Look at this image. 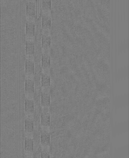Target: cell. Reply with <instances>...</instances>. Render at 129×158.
<instances>
[{
    "mask_svg": "<svg viewBox=\"0 0 129 158\" xmlns=\"http://www.w3.org/2000/svg\"><path fill=\"white\" fill-rule=\"evenodd\" d=\"M35 2L33 1H30L26 3V14L27 16L34 18L36 14Z\"/></svg>",
    "mask_w": 129,
    "mask_h": 158,
    "instance_id": "cell-1",
    "label": "cell"
},
{
    "mask_svg": "<svg viewBox=\"0 0 129 158\" xmlns=\"http://www.w3.org/2000/svg\"><path fill=\"white\" fill-rule=\"evenodd\" d=\"M26 35L29 37H32L34 35L35 24L34 22L27 20L26 23Z\"/></svg>",
    "mask_w": 129,
    "mask_h": 158,
    "instance_id": "cell-2",
    "label": "cell"
},
{
    "mask_svg": "<svg viewBox=\"0 0 129 158\" xmlns=\"http://www.w3.org/2000/svg\"><path fill=\"white\" fill-rule=\"evenodd\" d=\"M25 72L28 76L32 75L34 73V63L33 61L26 59L25 62Z\"/></svg>",
    "mask_w": 129,
    "mask_h": 158,
    "instance_id": "cell-3",
    "label": "cell"
},
{
    "mask_svg": "<svg viewBox=\"0 0 129 158\" xmlns=\"http://www.w3.org/2000/svg\"><path fill=\"white\" fill-rule=\"evenodd\" d=\"M50 57L49 54L44 52L42 56V67L44 70L49 69L50 66Z\"/></svg>",
    "mask_w": 129,
    "mask_h": 158,
    "instance_id": "cell-4",
    "label": "cell"
},
{
    "mask_svg": "<svg viewBox=\"0 0 129 158\" xmlns=\"http://www.w3.org/2000/svg\"><path fill=\"white\" fill-rule=\"evenodd\" d=\"M25 92L28 95H32L34 93V82L33 80L27 78L25 83Z\"/></svg>",
    "mask_w": 129,
    "mask_h": 158,
    "instance_id": "cell-5",
    "label": "cell"
},
{
    "mask_svg": "<svg viewBox=\"0 0 129 158\" xmlns=\"http://www.w3.org/2000/svg\"><path fill=\"white\" fill-rule=\"evenodd\" d=\"M34 43L31 40H27L26 42V53L27 55L32 56L34 53Z\"/></svg>",
    "mask_w": 129,
    "mask_h": 158,
    "instance_id": "cell-6",
    "label": "cell"
},
{
    "mask_svg": "<svg viewBox=\"0 0 129 158\" xmlns=\"http://www.w3.org/2000/svg\"><path fill=\"white\" fill-rule=\"evenodd\" d=\"M41 143L44 146H49L50 144V133L46 131H42L41 135Z\"/></svg>",
    "mask_w": 129,
    "mask_h": 158,
    "instance_id": "cell-7",
    "label": "cell"
},
{
    "mask_svg": "<svg viewBox=\"0 0 129 158\" xmlns=\"http://www.w3.org/2000/svg\"><path fill=\"white\" fill-rule=\"evenodd\" d=\"M25 110L28 114H32L34 111V103L33 101L26 98L25 102Z\"/></svg>",
    "mask_w": 129,
    "mask_h": 158,
    "instance_id": "cell-8",
    "label": "cell"
},
{
    "mask_svg": "<svg viewBox=\"0 0 129 158\" xmlns=\"http://www.w3.org/2000/svg\"><path fill=\"white\" fill-rule=\"evenodd\" d=\"M41 123L42 125L45 127H48L50 125V118L49 113L44 111L41 115Z\"/></svg>",
    "mask_w": 129,
    "mask_h": 158,
    "instance_id": "cell-9",
    "label": "cell"
},
{
    "mask_svg": "<svg viewBox=\"0 0 129 158\" xmlns=\"http://www.w3.org/2000/svg\"><path fill=\"white\" fill-rule=\"evenodd\" d=\"M24 149L28 152H33L34 149V141L32 139L28 137L25 138Z\"/></svg>",
    "mask_w": 129,
    "mask_h": 158,
    "instance_id": "cell-10",
    "label": "cell"
},
{
    "mask_svg": "<svg viewBox=\"0 0 129 158\" xmlns=\"http://www.w3.org/2000/svg\"><path fill=\"white\" fill-rule=\"evenodd\" d=\"M34 123L33 120L29 118H26L25 121V131L26 132L30 133L34 130Z\"/></svg>",
    "mask_w": 129,
    "mask_h": 158,
    "instance_id": "cell-11",
    "label": "cell"
},
{
    "mask_svg": "<svg viewBox=\"0 0 129 158\" xmlns=\"http://www.w3.org/2000/svg\"><path fill=\"white\" fill-rule=\"evenodd\" d=\"M41 105L43 107H47L50 106V95L48 94L42 92L41 97Z\"/></svg>",
    "mask_w": 129,
    "mask_h": 158,
    "instance_id": "cell-12",
    "label": "cell"
},
{
    "mask_svg": "<svg viewBox=\"0 0 129 158\" xmlns=\"http://www.w3.org/2000/svg\"><path fill=\"white\" fill-rule=\"evenodd\" d=\"M51 18L47 15H43L42 16V27L43 29L47 30L50 28L51 26Z\"/></svg>",
    "mask_w": 129,
    "mask_h": 158,
    "instance_id": "cell-13",
    "label": "cell"
},
{
    "mask_svg": "<svg viewBox=\"0 0 129 158\" xmlns=\"http://www.w3.org/2000/svg\"><path fill=\"white\" fill-rule=\"evenodd\" d=\"M51 38L48 35L43 34L42 35V46L44 49H48L50 46Z\"/></svg>",
    "mask_w": 129,
    "mask_h": 158,
    "instance_id": "cell-14",
    "label": "cell"
},
{
    "mask_svg": "<svg viewBox=\"0 0 129 158\" xmlns=\"http://www.w3.org/2000/svg\"><path fill=\"white\" fill-rule=\"evenodd\" d=\"M50 76L47 74L42 73L41 77V85L42 87L47 88L50 85Z\"/></svg>",
    "mask_w": 129,
    "mask_h": 158,
    "instance_id": "cell-15",
    "label": "cell"
},
{
    "mask_svg": "<svg viewBox=\"0 0 129 158\" xmlns=\"http://www.w3.org/2000/svg\"><path fill=\"white\" fill-rule=\"evenodd\" d=\"M51 1L50 0H43L42 1V7L44 10H48L51 8Z\"/></svg>",
    "mask_w": 129,
    "mask_h": 158,
    "instance_id": "cell-16",
    "label": "cell"
},
{
    "mask_svg": "<svg viewBox=\"0 0 129 158\" xmlns=\"http://www.w3.org/2000/svg\"><path fill=\"white\" fill-rule=\"evenodd\" d=\"M41 158H50L49 152L46 150H43L41 153Z\"/></svg>",
    "mask_w": 129,
    "mask_h": 158,
    "instance_id": "cell-17",
    "label": "cell"
},
{
    "mask_svg": "<svg viewBox=\"0 0 129 158\" xmlns=\"http://www.w3.org/2000/svg\"><path fill=\"white\" fill-rule=\"evenodd\" d=\"M25 158H32V157L30 156H27L25 157Z\"/></svg>",
    "mask_w": 129,
    "mask_h": 158,
    "instance_id": "cell-18",
    "label": "cell"
}]
</instances>
